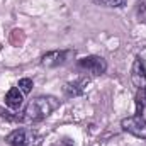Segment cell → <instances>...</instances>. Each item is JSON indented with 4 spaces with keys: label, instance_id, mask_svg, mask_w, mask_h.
I'll list each match as a JSON object with an SVG mask.
<instances>
[{
    "label": "cell",
    "instance_id": "3",
    "mask_svg": "<svg viewBox=\"0 0 146 146\" xmlns=\"http://www.w3.org/2000/svg\"><path fill=\"white\" fill-rule=\"evenodd\" d=\"M78 68L92 76H100L107 70V61L102 56L92 54V56H85V58L78 60Z\"/></svg>",
    "mask_w": 146,
    "mask_h": 146
},
{
    "label": "cell",
    "instance_id": "6",
    "mask_svg": "<svg viewBox=\"0 0 146 146\" xmlns=\"http://www.w3.org/2000/svg\"><path fill=\"white\" fill-rule=\"evenodd\" d=\"M73 54V51H49L41 58V65L46 68H54L68 61V58Z\"/></svg>",
    "mask_w": 146,
    "mask_h": 146
},
{
    "label": "cell",
    "instance_id": "2",
    "mask_svg": "<svg viewBox=\"0 0 146 146\" xmlns=\"http://www.w3.org/2000/svg\"><path fill=\"white\" fill-rule=\"evenodd\" d=\"M5 141L10 146H37L41 143V136L37 134L36 131H33V129L21 127V129L12 131L5 138Z\"/></svg>",
    "mask_w": 146,
    "mask_h": 146
},
{
    "label": "cell",
    "instance_id": "5",
    "mask_svg": "<svg viewBox=\"0 0 146 146\" xmlns=\"http://www.w3.org/2000/svg\"><path fill=\"white\" fill-rule=\"evenodd\" d=\"M131 82L138 90H146V68L145 61L138 56L131 68Z\"/></svg>",
    "mask_w": 146,
    "mask_h": 146
},
{
    "label": "cell",
    "instance_id": "9",
    "mask_svg": "<svg viewBox=\"0 0 146 146\" xmlns=\"http://www.w3.org/2000/svg\"><path fill=\"white\" fill-rule=\"evenodd\" d=\"M17 87H19V90H21L22 94H29V92L33 90L34 83H33V80H31V78H21Z\"/></svg>",
    "mask_w": 146,
    "mask_h": 146
},
{
    "label": "cell",
    "instance_id": "10",
    "mask_svg": "<svg viewBox=\"0 0 146 146\" xmlns=\"http://www.w3.org/2000/svg\"><path fill=\"white\" fill-rule=\"evenodd\" d=\"M99 5H104V7H124L126 5V0H92Z\"/></svg>",
    "mask_w": 146,
    "mask_h": 146
},
{
    "label": "cell",
    "instance_id": "8",
    "mask_svg": "<svg viewBox=\"0 0 146 146\" xmlns=\"http://www.w3.org/2000/svg\"><path fill=\"white\" fill-rule=\"evenodd\" d=\"M22 92L19 90V87H12L7 95H5V104L10 107V109H19L22 106Z\"/></svg>",
    "mask_w": 146,
    "mask_h": 146
},
{
    "label": "cell",
    "instance_id": "1",
    "mask_svg": "<svg viewBox=\"0 0 146 146\" xmlns=\"http://www.w3.org/2000/svg\"><path fill=\"white\" fill-rule=\"evenodd\" d=\"M58 106H60V102L54 97H36L24 109L22 115H21V121H26V122L41 121V119L48 117Z\"/></svg>",
    "mask_w": 146,
    "mask_h": 146
},
{
    "label": "cell",
    "instance_id": "7",
    "mask_svg": "<svg viewBox=\"0 0 146 146\" xmlns=\"http://www.w3.org/2000/svg\"><path fill=\"white\" fill-rule=\"evenodd\" d=\"M88 83H90L88 78H78V80H73V82H70V83L65 85V94H66L68 97L82 95V94H85Z\"/></svg>",
    "mask_w": 146,
    "mask_h": 146
},
{
    "label": "cell",
    "instance_id": "4",
    "mask_svg": "<svg viewBox=\"0 0 146 146\" xmlns=\"http://www.w3.org/2000/svg\"><path fill=\"white\" fill-rule=\"evenodd\" d=\"M122 129L136 138H141L146 139V121L143 119V115H131V117H126L122 119L121 122Z\"/></svg>",
    "mask_w": 146,
    "mask_h": 146
}]
</instances>
